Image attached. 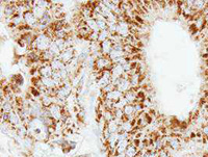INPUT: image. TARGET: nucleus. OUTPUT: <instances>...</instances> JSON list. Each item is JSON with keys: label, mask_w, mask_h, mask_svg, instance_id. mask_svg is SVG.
Returning a JSON list of instances; mask_svg holds the SVG:
<instances>
[{"label": "nucleus", "mask_w": 208, "mask_h": 157, "mask_svg": "<svg viewBox=\"0 0 208 157\" xmlns=\"http://www.w3.org/2000/svg\"><path fill=\"white\" fill-rule=\"evenodd\" d=\"M207 109H208V102H207Z\"/></svg>", "instance_id": "nucleus-25"}, {"label": "nucleus", "mask_w": 208, "mask_h": 157, "mask_svg": "<svg viewBox=\"0 0 208 157\" xmlns=\"http://www.w3.org/2000/svg\"><path fill=\"white\" fill-rule=\"evenodd\" d=\"M142 77L143 75H140V73H135V74H132L130 75V84H131V88L133 89H136L139 86H140V81H142Z\"/></svg>", "instance_id": "nucleus-11"}, {"label": "nucleus", "mask_w": 208, "mask_h": 157, "mask_svg": "<svg viewBox=\"0 0 208 157\" xmlns=\"http://www.w3.org/2000/svg\"><path fill=\"white\" fill-rule=\"evenodd\" d=\"M113 66H114V63L109 59V57L102 55V56L99 57V58L96 59V62H95V71L103 72V71H105V70H109V71H111V69H113Z\"/></svg>", "instance_id": "nucleus-2"}, {"label": "nucleus", "mask_w": 208, "mask_h": 157, "mask_svg": "<svg viewBox=\"0 0 208 157\" xmlns=\"http://www.w3.org/2000/svg\"><path fill=\"white\" fill-rule=\"evenodd\" d=\"M158 157H171V154L166 149H162L158 152Z\"/></svg>", "instance_id": "nucleus-22"}, {"label": "nucleus", "mask_w": 208, "mask_h": 157, "mask_svg": "<svg viewBox=\"0 0 208 157\" xmlns=\"http://www.w3.org/2000/svg\"><path fill=\"white\" fill-rule=\"evenodd\" d=\"M41 80H42V82H43V85L47 89L59 88V84L52 77H41Z\"/></svg>", "instance_id": "nucleus-9"}, {"label": "nucleus", "mask_w": 208, "mask_h": 157, "mask_svg": "<svg viewBox=\"0 0 208 157\" xmlns=\"http://www.w3.org/2000/svg\"><path fill=\"white\" fill-rule=\"evenodd\" d=\"M201 133H202V135L208 137V123L201 128Z\"/></svg>", "instance_id": "nucleus-23"}, {"label": "nucleus", "mask_w": 208, "mask_h": 157, "mask_svg": "<svg viewBox=\"0 0 208 157\" xmlns=\"http://www.w3.org/2000/svg\"><path fill=\"white\" fill-rule=\"evenodd\" d=\"M24 18V23L25 25H27L28 27L33 28V29H36L38 27V24H39V20L36 18V16L33 15V13L31 11H27L25 14L23 15Z\"/></svg>", "instance_id": "nucleus-5"}, {"label": "nucleus", "mask_w": 208, "mask_h": 157, "mask_svg": "<svg viewBox=\"0 0 208 157\" xmlns=\"http://www.w3.org/2000/svg\"><path fill=\"white\" fill-rule=\"evenodd\" d=\"M101 44V54L103 56H108L111 52V50H113V47H114V43L113 41L110 39H108L106 41H104L103 43H100Z\"/></svg>", "instance_id": "nucleus-7"}, {"label": "nucleus", "mask_w": 208, "mask_h": 157, "mask_svg": "<svg viewBox=\"0 0 208 157\" xmlns=\"http://www.w3.org/2000/svg\"><path fill=\"white\" fill-rule=\"evenodd\" d=\"M50 67L52 68L53 72H58V71H60L62 69L65 68L66 65L58 58V57H55V58L52 59V60L50 62Z\"/></svg>", "instance_id": "nucleus-12"}, {"label": "nucleus", "mask_w": 208, "mask_h": 157, "mask_svg": "<svg viewBox=\"0 0 208 157\" xmlns=\"http://www.w3.org/2000/svg\"><path fill=\"white\" fill-rule=\"evenodd\" d=\"M49 51H50V53L52 54L54 57H59L60 53H62V51H60L58 46H57V45L55 44V42H54V41H53L52 43H51V45H50Z\"/></svg>", "instance_id": "nucleus-17"}, {"label": "nucleus", "mask_w": 208, "mask_h": 157, "mask_svg": "<svg viewBox=\"0 0 208 157\" xmlns=\"http://www.w3.org/2000/svg\"><path fill=\"white\" fill-rule=\"evenodd\" d=\"M139 154H140V151L139 149H137V147L132 145V144H130V145L127 147L126 151H125L126 157H136Z\"/></svg>", "instance_id": "nucleus-13"}, {"label": "nucleus", "mask_w": 208, "mask_h": 157, "mask_svg": "<svg viewBox=\"0 0 208 157\" xmlns=\"http://www.w3.org/2000/svg\"><path fill=\"white\" fill-rule=\"evenodd\" d=\"M69 147L71 148V150L75 149L76 147H77V143L74 142V140H70V142H69Z\"/></svg>", "instance_id": "nucleus-24"}, {"label": "nucleus", "mask_w": 208, "mask_h": 157, "mask_svg": "<svg viewBox=\"0 0 208 157\" xmlns=\"http://www.w3.org/2000/svg\"><path fill=\"white\" fill-rule=\"evenodd\" d=\"M85 24L86 26H88L89 29H91L92 31H97V33H99V28H98V25H97V21L95 20V19H88V20H85Z\"/></svg>", "instance_id": "nucleus-16"}, {"label": "nucleus", "mask_w": 208, "mask_h": 157, "mask_svg": "<svg viewBox=\"0 0 208 157\" xmlns=\"http://www.w3.org/2000/svg\"><path fill=\"white\" fill-rule=\"evenodd\" d=\"M102 118L104 119V121L106 123H109V122L114 120V110H108L106 109L102 114Z\"/></svg>", "instance_id": "nucleus-19"}, {"label": "nucleus", "mask_w": 208, "mask_h": 157, "mask_svg": "<svg viewBox=\"0 0 208 157\" xmlns=\"http://www.w3.org/2000/svg\"><path fill=\"white\" fill-rule=\"evenodd\" d=\"M74 52H75V50H74V48H73V47L68 48V49H66L65 51H63V52L60 53V55H59L58 58L67 66L68 63H71L72 59L75 57V53Z\"/></svg>", "instance_id": "nucleus-6"}, {"label": "nucleus", "mask_w": 208, "mask_h": 157, "mask_svg": "<svg viewBox=\"0 0 208 157\" xmlns=\"http://www.w3.org/2000/svg\"><path fill=\"white\" fill-rule=\"evenodd\" d=\"M11 23H13L15 25L16 27H20L22 25H24V18H23V15H20V14H16L14 17L11 18Z\"/></svg>", "instance_id": "nucleus-15"}, {"label": "nucleus", "mask_w": 208, "mask_h": 157, "mask_svg": "<svg viewBox=\"0 0 208 157\" xmlns=\"http://www.w3.org/2000/svg\"><path fill=\"white\" fill-rule=\"evenodd\" d=\"M114 89H116V86H114L113 83H109L108 85H106L105 88L101 89V92L103 95H106V94H109V93H111L114 91Z\"/></svg>", "instance_id": "nucleus-21"}, {"label": "nucleus", "mask_w": 208, "mask_h": 157, "mask_svg": "<svg viewBox=\"0 0 208 157\" xmlns=\"http://www.w3.org/2000/svg\"><path fill=\"white\" fill-rule=\"evenodd\" d=\"M53 41L55 42V44L58 46L62 52L65 51L66 49H68V48H67V44H66V39H54Z\"/></svg>", "instance_id": "nucleus-20"}, {"label": "nucleus", "mask_w": 208, "mask_h": 157, "mask_svg": "<svg viewBox=\"0 0 208 157\" xmlns=\"http://www.w3.org/2000/svg\"><path fill=\"white\" fill-rule=\"evenodd\" d=\"M123 97H124L123 93H121L120 91H118V89H114L111 93H109V94L104 95L103 100H110V101H114V102H118L119 100H121Z\"/></svg>", "instance_id": "nucleus-8"}, {"label": "nucleus", "mask_w": 208, "mask_h": 157, "mask_svg": "<svg viewBox=\"0 0 208 157\" xmlns=\"http://www.w3.org/2000/svg\"><path fill=\"white\" fill-rule=\"evenodd\" d=\"M110 33L108 31V29L106 30H101L99 31V36H98V42L99 43H103L104 41L108 40L110 38Z\"/></svg>", "instance_id": "nucleus-18"}, {"label": "nucleus", "mask_w": 208, "mask_h": 157, "mask_svg": "<svg viewBox=\"0 0 208 157\" xmlns=\"http://www.w3.org/2000/svg\"><path fill=\"white\" fill-rule=\"evenodd\" d=\"M47 11H48V9H44V8H40V6L34 5V4H33V8L31 9V12L33 13V15L36 16V18H37L39 21L41 20L42 18L44 17L45 14H46V13H47Z\"/></svg>", "instance_id": "nucleus-14"}, {"label": "nucleus", "mask_w": 208, "mask_h": 157, "mask_svg": "<svg viewBox=\"0 0 208 157\" xmlns=\"http://www.w3.org/2000/svg\"><path fill=\"white\" fill-rule=\"evenodd\" d=\"M124 98L126 99L127 103L128 104H134L136 102V99H137V92L136 89H130V91H128L127 93H125L124 94Z\"/></svg>", "instance_id": "nucleus-10"}, {"label": "nucleus", "mask_w": 208, "mask_h": 157, "mask_svg": "<svg viewBox=\"0 0 208 157\" xmlns=\"http://www.w3.org/2000/svg\"><path fill=\"white\" fill-rule=\"evenodd\" d=\"M117 34H119L120 37L124 38V39H127V38L131 34L130 23L127 20H119L118 21Z\"/></svg>", "instance_id": "nucleus-3"}, {"label": "nucleus", "mask_w": 208, "mask_h": 157, "mask_svg": "<svg viewBox=\"0 0 208 157\" xmlns=\"http://www.w3.org/2000/svg\"><path fill=\"white\" fill-rule=\"evenodd\" d=\"M48 109L50 111V116L55 122H59L62 121L63 116L65 114V111H63V107L60 106V105L54 103L51 105L50 107H48Z\"/></svg>", "instance_id": "nucleus-4"}, {"label": "nucleus", "mask_w": 208, "mask_h": 157, "mask_svg": "<svg viewBox=\"0 0 208 157\" xmlns=\"http://www.w3.org/2000/svg\"><path fill=\"white\" fill-rule=\"evenodd\" d=\"M52 42H53V40L51 39L49 36H47L45 33H42L37 36L34 42L29 46V49L39 51L40 53H43L44 51L49 50L50 45Z\"/></svg>", "instance_id": "nucleus-1"}]
</instances>
